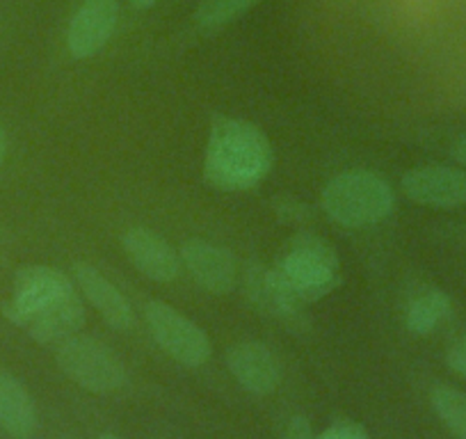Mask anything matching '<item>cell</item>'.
<instances>
[{"instance_id":"6da1fadb","label":"cell","mask_w":466,"mask_h":439,"mask_svg":"<svg viewBox=\"0 0 466 439\" xmlns=\"http://www.w3.org/2000/svg\"><path fill=\"white\" fill-rule=\"evenodd\" d=\"M275 151L266 133L245 119L215 115L204 154V181L215 190H252L270 174Z\"/></svg>"},{"instance_id":"7a4b0ae2","label":"cell","mask_w":466,"mask_h":439,"mask_svg":"<svg viewBox=\"0 0 466 439\" xmlns=\"http://www.w3.org/2000/svg\"><path fill=\"white\" fill-rule=\"evenodd\" d=\"M272 268L304 307L322 300L340 284L339 254L311 231L295 234Z\"/></svg>"},{"instance_id":"3957f363","label":"cell","mask_w":466,"mask_h":439,"mask_svg":"<svg viewBox=\"0 0 466 439\" xmlns=\"http://www.w3.org/2000/svg\"><path fill=\"white\" fill-rule=\"evenodd\" d=\"M322 209L336 225L360 230L378 225L393 213L396 195L387 179L369 169L336 174L322 190Z\"/></svg>"},{"instance_id":"277c9868","label":"cell","mask_w":466,"mask_h":439,"mask_svg":"<svg viewBox=\"0 0 466 439\" xmlns=\"http://www.w3.org/2000/svg\"><path fill=\"white\" fill-rule=\"evenodd\" d=\"M57 366L76 384L92 393H110L127 384V366L107 343L74 334L57 348Z\"/></svg>"},{"instance_id":"5b68a950","label":"cell","mask_w":466,"mask_h":439,"mask_svg":"<svg viewBox=\"0 0 466 439\" xmlns=\"http://www.w3.org/2000/svg\"><path fill=\"white\" fill-rule=\"evenodd\" d=\"M145 321L151 337L174 362L187 369H197L208 362L210 339L197 322L177 311L172 304L151 300L145 307Z\"/></svg>"},{"instance_id":"8992f818","label":"cell","mask_w":466,"mask_h":439,"mask_svg":"<svg viewBox=\"0 0 466 439\" xmlns=\"http://www.w3.org/2000/svg\"><path fill=\"white\" fill-rule=\"evenodd\" d=\"M76 289L69 277L62 271L51 266H24L16 271L15 284H12V298L7 300L3 313L15 325H21L28 316L62 302Z\"/></svg>"},{"instance_id":"52a82bcc","label":"cell","mask_w":466,"mask_h":439,"mask_svg":"<svg viewBox=\"0 0 466 439\" xmlns=\"http://www.w3.org/2000/svg\"><path fill=\"white\" fill-rule=\"evenodd\" d=\"M400 188L410 201L430 209L466 204V172L448 165H423L402 174Z\"/></svg>"},{"instance_id":"ba28073f","label":"cell","mask_w":466,"mask_h":439,"mask_svg":"<svg viewBox=\"0 0 466 439\" xmlns=\"http://www.w3.org/2000/svg\"><path fill=\"white\" fill-rule=\"evenodd\" d=\"M119 21V0H83L71 16L66 48L76 60L96 56L115 35Z\"/></svg>"},{"instance_id":"9c48e42d","label":"cell","mask_w":466,"mask_h":439,"mask_svg":"<svg viewBox=\"0 0 466 439\" xmlns=\"http://www.w3.org/2000/svg\"><path fill=\"white\" fill-rule=\"evenodd\" d=\"M243 277L248 300L258 309V311L286 322L289 327L304 325V304L286 289V284L279 280L275 268H268L258 261H249L248 266H245Z\"/></svg>"},{"instance_id":"30bf717a","label":"cell","mask_w":466,"mask_h":439,"mask_svg":"<svg viewBox=\"0 0 466 439\" xmlns=\"http://www.w3.org/2000/svg\"><path fill=\"white\" fill-rule=\"evenodd\" d=\"M181 261L192 280L208 293L227 295L236 286V261L233 254L222 245L201 239H190L181 248Z\"/></svg>"},{"instance_id":"8fae6325","label":"cell","mask_w":466,"mask_h":439,"mask_svg":"<svg viewBox=\"0 0 466 439\" xmlns=\"http://www.w3.org/2000/svg\"><path fill=\"white\" fill-rule=\"evenodd\" d=\"M227 366L240 387L254 396H268L281 383L279 360L258 342H240L228 348Z\"/></svg>"},{"instance_id":"7c38bea8","label":"cell","mask_w":466,"mask_h":439,"mask_svg":"<svg viewBox=\"0 0 466 439\" xmlns=\"http://www.w3.org/2000/svg\"><path fill=\"white\" fill-rule=\"evenodd\" d=\"M122 245L128 261L151 281L167 284L177 280L181 272V257L177 250L163 236L147 227H131L122 236Z\"/></svg>"},{"instance_id":"4fadbf2b","label":"cell","mask_w":466,"mask_h":439,"mask_svg":"<svg viewBox=\"0 0 466 439\" xmlns=\"http://www.w3.org/2000/svg\"><path fill=\"white\" fill-rule=\"evenodd\" d=\"M74 277L85 298L101 313L107 325L115 327V330H131L136 325V311H133L127 295L116 289L101 271H96L92 263L76 261Z\"/></svg>"},{"instance_id":"5bb4252c","label":"cell","mask_w":466,"mask_h":439,"mask_svg":"<svg viewBox=\"0 0 466 439\" xmlns=\"http://www.w3.org/2000/svg\"><path fill=\"white\" fill-rule=\"evenodd\" d=\"M85 322V307L78 293L69 295L53 307L42 309L21 322V330L30 334L39 343H62L78 334Z\"/></svg>"},{"instance_id":"9a60e30c","label":"cell","mask_w":466,"mask_h":439,"mask_svg":"<svg viewBox=\"0 0 466 439\" xmlns=\"http://www.w3.org/2000/svg\"><path fill=\"white\" fill-rule=\"evenodd\" d=\"M0 430L12 439H30L37 430V407L19 378L0 369Z\"/></svg>"},{"instance_id":"2e32d148","label":"cell","mask_w":466,"mask_h":439,"mask_svg":"<svg viewBox=\"0 0 466 439\" xmlns=\"http://www.w3.org/2000/svg\"><path fill=\"white\" fill-rule=\"evenodd\" d=\"M451 298L448 293H443L441 289H428L423 293H419L416 298H411L410 307H407L405 322L407 330L411 334H432L439 325L448 318L451 313Z\"/></svg>"},{"instance_id":"e0dca14e","label":"cell","mask_w":466,"mask_h":439,"mask_svg":"<svg viewBox=\"0 0 466 439\" xmlns=\"http://www.w3.org/2000/svg\"><path fill=\"white\" fill-rule=\"evenodd\" d=\"M430 401L441 424L457 439H466V392L451 384H437L430 393Z\"/></svg>"},{"instance_id":"ac0fdd59","label":"cell","mask_w":466,"mask_h":439,"mask_svg":"<svg viewBox=\"0 0 466 439\" xmlns=\"http://www.w3.org/2000/svg\"><path fill=\"white\" fill-rule=\"evenodd\" d=\"M261 0H201L195 12V24L201 30H219L231 21L240 19L245 12L257 7Z\"/></svg>"},{"instance_id":"d6986e66","label":"cell","mask_w":466,"mask_h":439,"mask_svg":"<svg viewBox=\"0 0 466 439\" xmlns=\"http://www.w3.org/2000/svg\"><path fill=\"white\" fill-rule=\"evenodd\" d=\"M316 439H370L369 430L364 425L355 424V421H336L331 424L325 433L318 434Z\"/></svg>"},{"instance_id":"ffe728a7","label":"cell","mask_w":466,"mask_h":439,"mask_svg":"<svg viewBox=\"0 0 466 439\" xmlns=\"http://www.w3.org/2000/svg\"><path fill=\"white\" fill-rule=\"evenodd\" d=\"M275 213L281 222H304L311 215V210L298 199H277Z\"/></svg>"},{"instance_id":"44dd1931","label":"cell","mask_w":466,"mask_h":439,"mask_svg":"<svg viewBox=\"0 0 466 439\" xmlns=\"http://www.w3.org/2000/svg\"><path fill=\"white\" fill-rule=\"evenodd\" d=\"M446 364L460 378H466V334H461L446 352Z\"/></svg>"},{"instance_id":"7402d4cb","label":"cell","mask_w":466,"mask_h":439,"mask_svg":"<svg viewBox=\"0 0 466 439\" xmlns=\"http://www.w3.org/2000/svg\"><path fill=\"white\" fill-rule=\"evenodd\" d=\"M284 439H316L311 433V425L304 416H293V419L286 424Z\"/></svg>"},{"instance_id":"603a6c76","label":"cell","mask_w":466,"mask_h":439,"mask_svg":"<svg viewBox=\"0 0 466 439\" xmlns=\"http://www.w3.org/2000/svg\"><path fill=\"white\" fill-rule=\"evenodd\" d=\"M451 154H452V158H455L457 165L466 168V136H460L455 142H452Z\"/></svg>"},{"instance_id":"cb8c5ba5","label":"cell","mask_w":466,"mask_h":439,"mask_svg":"<svg viewBox=\"0 0 466 439\" xmlns=\"http://www.w3.org/2000/svg\"><path fill=\"white\" fill-rule=\"evenodd\" d=\"M131 3L133 10H149V7H154L158 0H128Z\"/></svg>"},{"instance_id":"d4e9b609","label":"cell","mask_w":466,"mask_h":439,"mask_svg":"<svg viewBox=\"0 0 466 439\" xmlns=\"http://www.w3.org/2000/svg\"><path fill=\"white\" fill-rule=\"evenodd\" d=\"M5 156H7V136H5V128L0 127V165H3Z\"/></svg>"},{"instance_id":"484cf974","label":"cell","mask_w":466,"mask_h":439,"mask_svg":"<svg viewBox=\"0 0 466 439\" xmlns=\"http://www.w3.org/2000/svg\"><path fill=\"white\" fill-rule=\"evenodd\" d=\"M98 439H119V437H116V434H110V433H106V434H101V437H98Z\"/></svg>"},{"instance_id":"4316f807","label":"cell","mask_w":466,"mask_h":439,"mask_svg":"<svg viewBox=\"0 0 466 439\" xmlns=\"http://www.w3.org/2000/svg\"><path fill=\"white\" fill-rule=\"evenodd\" d=\"M57 439H69V437H57Z\"/></svg>"}]
</instances>
